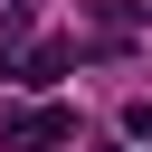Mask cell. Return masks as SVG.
<instances>
[{"instance_id": "cell-1", "label": "cell", "mask_w": 152, "mask_h": 152, "mask_svg": "<svg viewBox=\"0 0 152 152\" xmlns=\"http://www.w3.org/2000/svg\"><path fill=\"white\" fill-rule=\"evenodd\" d=\"M66 133H76L66 104H0V142H10V152H48V142H66Z\"/></svg>"}, {"instance_id": "cell-2", "label": "cell", "mask_w": 152, "mask_h": 152, "mask_svg": "<svg viewBox=\"0 0 152 152\" xmlns=\"http://www.w3.org/2000/svg\"><path fill=\"white\" fill-rule=\"evenodd\" d=\"M66 66H76V38H38V48H28V66H19V86H57Z\"/></svg>"}, {"instance_id": "cell-3", "label": "cell", "mask_w": 152, "mask_h": 152, "mask_svg": "<svg viewBox=\"0 0 152 152\" xmlns=\"http://www.w3.org/2000/svg\"><path fill=\"white\" fill-rule=\"evenodd\" d=\"M86 19H95L104 38H133V28H142V10H133V0H86Z\"/></svg>"}, {"instance_id": "cell-4", "label": "cell", "mask_w": 152, "mask_h": 152, "mask_svg": "<svg viewBox=\"0 0 152 152\" xmlns=\"http://www.w3.org/2000/svg\"><path fill=\"white\" fill-rule=\"evenodd\" d=\"M124 133H133V142H152V104H124Z\"/></svg>"}, {"instance_id": "cell-5", "label": "cell", "mask_w": 152, "mask_h": 152, "mask_svg": "<svg viewBox=\"0 0 152 152\" xmlns=\"http://www.w3.org/2000/svg\"><path fill=\"white\" fill-rule=\"evenodd\" d=\"M10 76H19V57H10V48H0V86H10Z\"/></svg>"}]
</instances>
